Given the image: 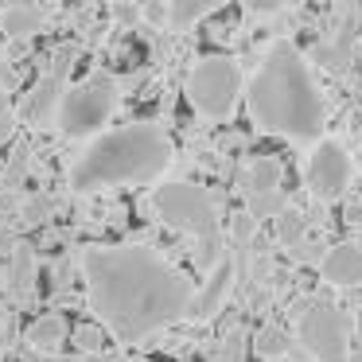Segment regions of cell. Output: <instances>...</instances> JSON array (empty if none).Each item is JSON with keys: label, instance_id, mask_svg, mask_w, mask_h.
I'll list each match as a JSON object with an SVG mask.
<instances>
[{"label": "cell", "instance_id": "20", "mask_svg": "<svg viewBox=\"0 0 362 362\" xmlns=\"http://www.w3.org/2000/svg\"><path fill=\"white\" fill-rule=\"evenodd\" d=\"M245 331H226V335L218 339V346H214V358L218 362H242V354H245Z\"/></svg>", "mask_w": 362, "mask_h": 362}, {"label": "cell", "instance_id": "16", "mask_svg": "<svg viewBox=\"0 0 362 362\" xmlns=\"http://www.w3.org/2000/svg\"><path fill=\"white\" fill-rule=\"evenodd\" d=\"M288 331L284 327H276V323H265V327L253 335V346H257V354H265L269 362H281L284 354H288Z\"/></svg>", "mask_w": 362, "mask_h": 362}, {"label": "cell", "instance_id": "30", "mask_svg": "<svg viewBox=\"0 0 362 362\" xmlns=\"http://www.w3.org/2000/svg\"><path fill=\"white\" fill-rule=\"evenodd\" d=\"M4 71H8V63H4V51H0V74H4Z\"/></svg>", "mask_w": 362, "mask_h": 362}, {"label": "cell", "instance_id": "11", "mask_svg": "<svg viewBox=\"0 0 362 362\" xmlns=\"http://www.w3.org/2000/svg\"><path fill=\"white\" fill-rule=\"evenodd\" d=\"M320 273L335 288H362V245L343 242L335 250H327L320 261Z\"/></svg>", "mask_w": 362, "mask_h": 362}, {"label": "cell", "instance_id": "1", "mask_svg": "<svg viewBox=\"0 0 362 362\" xmlns=\"http://www.w3.org/2000/svg\"><path fill=\"white\" fill-rule=\"evenodd\" d=\"M82 276L94 315L121 343H141L172 327L195 300V281L148 245H90Z\"/></svg>", "mask_w": 362, "mask_h": 362}, {"label": "cell", "instance_id": "14", "mask_svg": "<svg viewBox=\"0 0 362 362\" xmlns=\"http://www.w3.org/2000/svg\"><path fill=\"white\" fill-rule=\"evenodd\" d=\"M63 339H66V320L55 315V312L32 320L28 331H24V343L32 346V351H40V354H55L59 346H63Z\"/></svg>", "mask_w": 362, "mask_h": 362}, {"label": "cell", "instance_id": "13", "mask_svg": "<svg viewBox=\"0 0 362 362\" xmlns=\"http://www.w3.org/2000/svg\"><path fill=\"white\" fill-rule=\"evenodd\" d=\"M43 24H47V8H40V4H8L0 12V28H4L8 40H28Z\"/></svg>", "mask_w": 362, "mask_h": 362}, {"label": "cell", "instance_id": "6", "mask_svg": "<svg viewBox=\"0 0 362 362\" xmlns=\"http://www.w3.org/2000/svg\"><path fill=\"white\" fill-rule=\"evenodd\" d=\"M152 211L160 214L164 226L180 230V234L206 238V242L218 238V206H214L211 191L199 187V183H160L152 191Z\"/></svg>", "mask_w": 362, "mask_h": 362}, {"label": "cell", "instance_id": "26", "mask_svg": "<svg viewBox=\"0 0 362 362\" xmlns=\"http://www.w3.org/2000/svg\"><path fill=\"white\" fill-rule=\"evenodd\" d=\"M288 250H292V257H300V261H320V253H315L312 242H296V245H288Z\"/></svg>", "mask_w": 362, "mask_h": 362}, {"label": "cell", "instance_id": "27", "mask_svg": "<svg viewBox=\"0 0 362 362\" xmlns=\"http://www.w3.org/2000/svg\"><path fill=\"white\" fill-rule=\"evenodd\" d=\"M234 234H238V242H245V238L253 234V218H250V214H242V218L234 222Z\"/></svg>", "mask_w": 362, "mask_h": 362}, {"label": "cell", "instance_id": "33", "mask_svg": "<svg viewBox=\"0 0 362 362\" xmlns=\"http://www.w3.org/2000/svg\"><path fill=\"white\" fill-rule=\"evenodd\" d=\"M281 362H288V358H281Z\"/></svg>", "mask_w": 362, "mask_h": 362}, {"label": "cell", "instance_id": "19", "mask_svg": "<svg viewBox=\"0 0 362 362\" xmlns=\"http://www.w3.org/2000/svg\"><path fill=\"white\" fill-rule=\"evenodd\" d=\"M74 343H78V351H86L94 358L110 346V331H102L98 323H82V327H74Z\"/></svg>", "mask_w": 362, "mask_h": 362}, {"label": "cell", "instance_id": "2", "mask_svg": "<svg viewBox=\"0 0 362 362\" xmlns=\"http://www.w3.org/2000/svg\"><path fill=\"white\" fill-rule=\"evenodd\" d=\"M245 98H250V117L265 133L288 136V141H320L327 110L296 43L276 40L261 55Z\"/></svg>", "mask_w": 362, "mask_h": 362}, {"label": "cell", "instance_id": "12", "mask_svg": "<svg viewBox=\"0 0 362 362\" xmlns=\"http://www.w3.org/2000/svg\"><path fill=\"white\" fill-rule=\"evenodd\" d=\"M238 187H242L245 199L281 191V164H276L273 156H253L250 164L242 168V175H238Z\"/></svg>", "mask_w": 362, "mask_h": 362}, {"label": "cell", "instance_id": "4", "mask_svg": "<svg viewBox=\"0 0 362 362\" xmlns=\"http://www.w3.org/2000/svg\"><path fill=\"white\" fill-rule=\"evenodd\" d=\"M113 110H117V78L105 71H94L82 82L63 90L59 110H55V125L63 136L82 141V136L102 133V125H110Z\"/></svg>", "mask_w": 362, "mask_h": 362}, {"label": "cell", "instance_id": "15", "mask_svg": "<svg viewBox=\"0 0 362 362\" xmlns=\"http://www.w3.org/2000/svg\"><path fill=\"white\" fill-rule=\"evenodd\" d=\"M35 273H40V265H35V250L28 242L16 245V253H12V265H8V281L16 292H28L35 284Z\"/></svg>", "mask_w": 362, "mask_h": 362}, {"label": "cell", "instance_id": "24", "mask_svg": "<svg viewBox=\"0 0 362 362\" xmlns=\"http://www.w3.org/2000/svg\"><path fill=\"white\" fill-rule=\"evenodd\" d=\"M113 20H117V24H136V20H141V8H136V4H113Z\"/></svg>", "mask_w": 362, "mask_h": 362}, {"label": "cell", "instance_id": "3", "mask_svg": "<svg viewBox=\"0 0 362 362\" xmlns=\"http://www.w3.org/2000/svg\"><path fill=\"white\" fill-rule=\"evenodd\" d=\"M172 141L160 125L133 121L125 129L102 133L90 141V148L71 168V187L78 195L110 187H136V183H156L172 168Z\"/></svg>", "mask_w": 362, "mask_h": 362}, {"label": "cell", "instance_id": "32", "mask_svg": "<svg viewBox=\"0 0 362 362\" xmlns=\"http://www.w3.org/2000/svg\"><path fill=\"white\" fill-rule=\"evenodd\" d=\"M0 335H4V315H0Z\"/></svg>", "mask_w": 362, "mask_h": 362}, {"label": "cell", "instance_id": "23", "mask_svg": "<svg viewBox=\"0 0 362 362\" xmlns=\"http://www.w3.org/2000/svg\"><path fill=\"white\" fill-rule=\"evenodd\" d=\"M47 214H51V203H47V199H28V203H24V218H28V222H43Z\"/></svg>", "mask_w": 362, "mask_h": 362}, {"label": "cell", "instance_id": "8", "mask_svg": "<svg viewBox=\"0 0 362 362\" xmlns=\"http://www.w3.org/2000/svg\"><path fill=\"white\" fill-rule=\"evenodd\" d=\"M351 175H354V160L343 144L315 141V148L308 152V164H304V183L320 203H335L351 187Z\"/></svg>", "mask_w": 362, "mask_h": 362}, {"label": "cell", "instance_id": "25", "mask_svg": "<svg viewBox=\"0 0 362 362\" xmlns=\"http://www.w3.org/2000/svg\"><path fill=\"white\" fill-rule=\"evenodd\" d=\"M141 16L152 20V24H164V20H168V4H144Z\"/></svg>", "mask_w": 362, "mask_h": 362}, {"label": "cell", "instance_id": "21", "mask_svg": "<svg viewBox=\"0 0 362 362\" xmlns=\"http://www.w3.org/2000/svg\"><path fill=\"white\" fill-rule=\"evenodd\" d=\"M288 206H284V199H281V191H269V195H257V199H250V218L257 222V218H276V214H284Z\"/></svg>", "mask_w": 362, "mask_h": 362}, {"label": "cell", "instance_id": "31", "mask_svg": "<svg viewBox=\"0 0 362 362\" xmlns=\"http://www.w3.org/2000/svg\"><path fill=\"white\" fill-rule=\"evenodd\" d=\"M59 362H94V358H59Z\"/></svg>", "mask_w": 362, "mask_h": 362}, {"label": "cell", "instance_id": "22", "mask_svg": "<svg viewBox=\"0 0 362 362\" xmlns=\"http://www.w3.org/2000/svg\"><path fill=\"white\" fill-rule=\"evenodd\" d=\"M346 59H351V43H346V35H339V43H331V47H320V63L327 66V71L346 66Z\"/></svg>", "mask_w": 362, "mask_h": 362}, {"label": "cell", "instance_id": "17", "mask_svg": "<svg viewBox=\"0 0 362 362\" xmlns=\"http://www.w3.org/2000/svg\"><path fill=\"white\" fill-rule=\"evenodd\" d=\"M214 8H218V0H172V4H168V20H172L175 28H187Z\"/></svg>", "mask_w": 362, "mask_h": 362}, {"label": "cell", "instance_id": "7", "mask_svg": "<svg viewBox=\"0 0 362 362\" xmlns=\"http://www.w3.org/2000/svg\"><path fill=\"white\" fill-rule=\"evenodd\" d=\"M296 339L315 362H346V346H351V323L346 312L327 300H315L304 308L296 323Z\"/></svg>", "mask_w": 362, "mask_h": 362}, {"label": "cell", "instance_id": "5", "mask_svg": "<svg viewBox=\"0 0 362 362\" xmlns=\"http://www.w3.org/2000/svg\"><path fill=\"white\" fill-rule=\"evenodd\" d=\"M183 94L195 105L199 117L206 121H226L242 98V66L230 55H211L199 59L183 78Z\"/></svg>", "mask_w": 362, "mask_h": 362}, {"label": "cell", "instance_id": "9", "mask_svg": "<svg viewBox=\"0 0 362 362\" xmlns=\"http://www.w3.org/2000/svg\"><path fill=\"white\" fill-rule=\"evenodd\" d=\"M71 63H74V47H71V43H63V47L55 51V63H51V71L43 74V78H35V86L28 90L24 105H20L24 121L40 125V121H51V117H55L59 98H63V90H66V71H71Z\"/></svg>", "mask_w": 362, "mask_h": 362}, {"label": "cell", "instance_id": "18", "mask_svg": "<svg viewBox=\"0 0 362 362\" xmlns=\"http://www.w3.org/2000/svg\"><path fill=\"white\" fill-rule=\"evenodd\" d=\"M304 230H308V214H300V211H284V214H276V238H281L284 245L304 242Z\"/></svg>", "mask_w": 362, "mask_h": 362}, {"label": "cell", "instance_id": "10", "mask_svg": "<svg viewBox=\"0 0 362 362\" xmlns=\"http://www.w3.org/2000/svg\"><path fill=\"white\" fill-rule=\"evenodd\" d=\"M230 288H234V261L230 257H218L211 265V276H206L203 288H195V300H191L187 315H195V320H211L214 312H218L222 304H226Z\"/></svg>", "mask_w": 362, "mask_h": 362}, {"label": "cell", "instance_id": "29", "mask_svg": "<svg viewBox=\"0 0 362 362\" xmlns=\"http://www.w3.org/2000/svg\"><path fill=\"white\" fill-rule=\"evenodd\" d=\"M253 12H281V4L276 0H261V4H253Z\"/></svg>", "mask_w": 362, "mask_h": 362}, {"label": "cell", "instance_id": "28", "mask_svg": "<svg viewBox=\"0 0 362 362\" xmlns=\"http://www.w3.org/2000/svg\"><path fill=\"white\" fill-rule=\"evenodd\" d=\"M4 141H12V117L0 110V144H4Z\"/></svg>", "mask_w": 362, "mask_h": 362}]
</instances>
